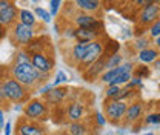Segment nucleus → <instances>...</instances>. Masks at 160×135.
I'll return each instance as SVG.
<instances>
[{
	"label": "nucleus",
	"mask_w": 160,
	"mask_h": 135,
	"mask_svg": "<svg viewBox=\"0 0 160 135\" xmlns=\"http://www.w3.org/2000/svg\"><path fill=\"white\" fill-rule=\"evenodd\" d=\"M9 72H11V77H14L25 88H34L40 84L42 72L32 66L31 61L29 63H12V66L9 68Z\"/></svg>",
	"instance_id": "f257e3e1"
},
{
	"label": "nucleus",
	"mask_w": 160,
	"mask_h": 135,
	"mask_svg": "<svg viewBox=\"0 0 160 135\" xmlns=\"http://www.w3.org/2000/svg\"><path fill=\"white\" fill-rule=\"evenodd\" d=\"M0 88L8 101L23 103L28 98V91L23 84H20L14 77H6L0 81Z\"/></svg>",
	"instance_id": "f03ea898"
},
{
	"label": "nucleus",
	"mask_w": 160,
	"mask_h": 135,
	"mask_svg": "<svg viewBox=\"0 0 160 135\" xmlns=\"http://www.w3.org/2000/svg\"><path fill=\"white\" fill-rule=\"evenodd\" d=\"M128 101H120V100H103V109L106 120L111 121L112 124H119L125 120L126 111H128Z\"/></svg>",
	"instance_id": "7ed1b4c3"
},
{
	"label": "nucleus",
	"mask_w": 160,
	"mask_h": 135,
	"mask_svg": "<svg viewBox=\"0 0 160 135\" xmlns=\"http://www.w3.org/2000/svg\"><path fill=\"white\" fill-rule=\"evenodd\" d=\"M9 37H11L14 45H19V46H25L26 48L34 40V28L26 26V25L17 22L14 26H11Z\"/></svg>",
	"instance_id": "20e7f679"
},
{
	"label": "nucleus",
	"mask_w": 160,
	"mask_h": 135,
	"mask_svg": "<svg viewBox=\"0 0 160 135\" xmlns=\"http://www.w3.org/2000/svg\"><path fill=\"white\" fill-rule=\"evenodd\" d=\"M103 54H105V43L103 41H100V40H94V41H91L89 43V46H88V51H86V55L85 58L82 60V63L79 65V71H85V69H88L92 63H96L100 57H103Z\"/></svg>",
	"instance_id": "39448f33"
},
{
	"label": "nucleus",
	"mask_w": 160,
	"mask_h": 135,
	"mask_svg": "<svg viewBox=\"0 0 160 135\" xmlns=\"http://www.w3.org/2000/svg\"><path fill=\"white\" fill-rule=\"evenodd\" d=\"M23 115L25 118L31 120V121H37L42 120L48 115V104L39 100V98H34V100H29L26 104H25V109H23Z\"/></svg>",
	"instance_id": "423d86ee"
},
{
	"label": "nucleus",
	"mask_w": 160,
	"mask_h": 135,
	"mask_svg": "<svg viewBox=\"0 0 160 135\" xmlns=\"http://www.w3.org/2000/svg\"><path fill=\"white\" fill-rule=\"evenodd\" d=\"M0 19L2 23L8 26H14L19 19V9L14 0H0Z\"/></svg>",
	"instance_id": "0eeeda50"
},
{
	"label": "nucleus",
	"mask_w": 160,
	"mask_h": 135,
	"mask_svg": "<svg viewBox=\"0 0 160 135\" xmlns=\"http://www.w3.org/2000/svg\"><path fill=\"white\" fill-rule=\"evenodd\" d=\"M159 19H160V5H157V3H152V5H148V6L142 8L139 16H137L139 25L148 26V28Z\"/></svg>",
	"instance_id": "6e6552de"
},
{
	"label": "nucleus",
	"mask_w": 160,
	"mask_h": 135,
	"mask_svg": "<svg viewBox=\"0 0 160 135\" xmlns=\"http://www.w3.org/2000/svg\"><path fill=\"white\" fill-rule=\"evenodd\" d=\"M74 25L76 28H83V29H94V31H100L103 28V22L97 19L94 14H86V12H80L74 17Z\"/></svg>",
	"instance_id": "1a4fd4ad"
},
{
	"label": "nucleus",
	"mask_w": 160,
	"mask_h": 135,
	"mask_svg": "<svg viewBox=\"0 0 160 135\" xmlns=\"http://www.w3.org/2000/svg\"><path fill=\"white\" fill-rule=\"evenodd\" d=\"M31 63L42 74H51V71L54 69V65H56L54 58L51 57V55H48L46 52L31 54Z\"/></svg>",
	"instance_id": "9d476101"
},
{
	"label": "nucleus",
	"mask_w": 160,
	"mask_h": 135,
	"mask_svg": "<svg viewBox=\"0 0 160 135\" xmlns=\"http://www.w3.org/2000/svg\"><path fill=\"white\" fill-rule=\"evenodd\" d=\"M143 112H145V104L143 101H131L128 104V111H126V115H125V120L123 123L125 124H136L137 121L142 120L143 117Z\"/></svg>",
	"instance_id": "9b49d317"
},
{
	"label": "nucleus",
	"mask_w": 160,
	"mask_h": 135,
	"mask_svg": "<svg viewBox=\"0 0 160 135\" xmlns=\"http://www.w3.org/2000/svg\"><path fill=\"white\" fill-rule=\"evenodd\" d=\"M17 135H45V129L39 123L23 117L20 121H17Z\"/></svg>",
	"instance_id": "f8f14e48"
},
{
	"label": "nucleus",
	"mask_w": 160,
	"mask_h": 135,
	"mask_svg": "<svg viewBox=\"0 0 160 135\" xmlns=\"http://www.w3.org/2000/svg\"><path fill=\"white\" fill-rule=\"evenodd\" d=\"M106 71V55L103 54V57H100L96 63H92L88 69H85L83 72H82V75L83 78L86 80V81H92L94 78L97 77H102V74Z\"/></svg>",
	"instance_id": "ddd939ff"
},
{
	"label": "nucleus",
	"mask_w": 160,
	"mask_h": 135,
	"mask_svg": "<svg viewBox=\"0 0 160 135\" xmlns=\"http://www.w3.org/2000/svg\"><path fill=\"white\" fill-rule=\"evenodd\" d=\"M134 63H131V61H123L122 65H120L119 68H114V69H108V71H105L103 74H102V77L100 80L103 81V83H111L114 78L120 75V74H123V72H131V71H134Z\"/></svg>",
	"instance_id": "4468645a"
},
{
	"label": "nucleus",
	"mask_w": 160,
	"mask_h": 135,
	"mask_svg": "<svg viewBox=\"0 0 160 135\" xmlns=\"http://www.w3.org/2000/svg\"><path fill=\"white\" fill-rule=\"evenodd\" d=\"M68 92H69V89L68 88H52L49 92H46L45 95H43V101L48 104V106H54V104H59L62 103L66 95H68Z\"/></svg>",
	"instance_id": "2eb2a0df"
},
{
	"label": "nucleus",
	"mask_w": 160,
	"mask_h": 135,
	"mask_svg": "<svg viewBox=\"0 0 160 135\" xmlns=\"http://www.w3.org/2000/svg\"><path fill=\"white\" fill-rule=\"evenodd\" d=\"M85 117V104L80 101H72L66 108V118L69 121H82Z\"/></svg>",
	"instance_id": "dca6fc26"
},
{
	"label": "nucleus",
	"mask_w": 160,
	"mask_h": 135,
	"mask_svg": "<svg viewBox=\"0 0 160 135\" xmlns=\"http://www.w3.org/2000/svg\"><path fill=\"white\" fill-rule=\"evenodd\" d=\"M74 3L82 12L86 14H96L102 8V0H74Z\"/></svg>",
	"instance_id": "f3484780"
},
{
	"label": "nucleus",
	"mask_w": 160,
	"mask_h": 135,
	"mask_svg": "<svg viewBox=\"0 0 160 135\" xmlns=\"http://www.w3.org/2000/svg\"><path fill=\"white\" fill-rule=\"evenodd\" d=\"M100 36H102L100 31L76 28V40H77V41H86V43H91V41H94V40H99Z\"/></svg>",
	"instance_id": "a211bd4d"
},
{
	"label": "nucleus",
	"mask_w": 160,
	"mask_h": 135,
	"mask_svg": "<svg viewBox=\"0 0 160 135\" xmlns=\"http://www.w3.org/2000/svg\"><path fill=\"white\" fill-rule=\"evenodd\" d=\"M88 46H89V43H86V41H77V43L72 46V49H71V58H72V61H74L77 66L82 63V60L86 55Z\"/></svg>",
	"instance_id": "6ab92c4d"
},
{
	"label": "nucleus",
	"mask_w": 160,
	"mask_h": 135,
	"mask_svg": "<svg viewBox=\"0 0 160 135\" xmlns=\"http://www.w3.org/2000/svg\"><path fill=\"white\" fill-rule=\"evenodd\" d=\"M139 61L142 65H148V63H154L160 57V51L156 48H146L139 52Z\"/></svg>",
	"instance_id": "aec40b11"
},
{
	"label": "nucleus",
	"mask_w": 160,
	"mask_h": 135,
	"mask_svg": "<svg viewBox=\"0 0 160 135\" xmlns=\"http://www.w3.org/2000/svg\"><path fill=\"white\" fill-rule=\"evenodd\" d=\"M19 22L26 25V26H31L34 28L37 25V17L34 14V11H29V9H19Z\"/></svg>",
	"instance_id": "412c9836"
},
{
	"label": "nucleus",
	"mask_w": 160,
	"mask_h": 135,
	"mask_svg": "<svg viewBox=\"0 0 160 135\" xmlns=\"http://www.w3.org/2000/svg\"><path fill=\"white\" fill-rule=\"evenodd\" d=\"M68 132L71 135H88L89 129L83 121H71L68 124Z\"/></svg>",
	"instance_id": "4be33fe9"
},
{
	"label": "nucleus",
	"mask_w": 160,
	"mask_h": 135,
	"mask_svg": "<svg viewBox=\"0 0 160 135\" xmlns=\"http://www.w3.org/2000/svg\"><path fill=\"white\" fill-rule=\"evenodd\" d=\"M132 77H134L132 71H131V72H123V74L117 75V77L111 81V83H108V86H125L126 83H129V81H131V78Z\"/></svg>",
	"instance_id": "5701e85b"
},
{
	"label": "nucleus",
	"mask_w": 160,
	"mask_h": 135,
	"mask_svg": "<svg viewBox=\"0 0 160 135\" xmlns=\"http://www.w3.org/2000/svg\"><path fill=\"white\" fill-rule=\"evenodd\" d=\"M123 63V55L117 54H112L109 57H106V71L108 69H114V68H119L120 65Z\"/></svg>",
	"instance_id": "b1692460"
},
{
	"label": "nucleus",
	"mask_w": 160,
	"mask_h": 135,
	"mask_svg": "<svg viewBox=\"0 0 160 135\" xmlns=\"http://www.w3.org/2000/svg\"><path fill=\"white\" fill-rule=\"evenodd\" d=\"M132 74H134V77H139V78H142V80H145V78H148L151 75V69H149L146 65H142V63H140L139 66L134 68Z\"/></svg>",
	"instance_id": "393cba45"
},
{
	"label": "nucleus",
	"mask_w": 160,
	"mask_h": 135,
	"mask_svg": "<svg viewBox=\"0 0 160 135\" xmlns=\"http://www.w3.org/2000/svg\"><path fill=\"white\" fill-rule=\"evenodd\" d=\"M34 14H36V17L40 19L42 22H45V23H49L51 19H52V16H51V12H48L46 9H43L42 6H36L34 8Z\"/></svg>",
	"instance_id": "a878e982"
},
{
	"label": "nucleus",
	"mask_w": 160,
	"mask_h": 135,
	"mask_svg": "<svg viewBox=\"0 0 160 135\" xmlns=\"http://www.w3.org/2000/svg\"><path fill=\"white\" fill-rule=\"evenodd\" d=\"M119 49H120V45L117 41H114V40H109L108 43H105V55L106 57H109L112 54H117Z\"/></svg>",
	"instance_id": "bb28decb"
},
{
	"label": "nucleus",
	"mask_w": 160,
	"mask_h": 135,
	"mask_svg": "<svg viewBox=\"0 0 160 135\" xmlns=\"http://www.w3.org/2000/svg\"><path fill=\"white\" fill-rule=\"evenodd\" d=\"M31 61V54L26 49H20L14 55V63H29Z\"/></svg>",
	"instance_id": "cd10ccee"
},
{
	"label": "nucleus",
	"mask_w": 160,
	"mask_h": 135,
	"mask_svg": "<svg viewBox=\"0 0 160 135\" xmlns=\"http://www.w3.org/2000/svg\"><path fill=\"white\" fill-rule=\"evenodd\" d=\"M120 91H122V86H108L105 89V98L106 100H117Z\"/></svg>",
	"instance_id": "c85d7f7f"
},
{
	"label": "nucleus",
	"mask_w": 160,
	"mask_h": 135,
	"mask_svg": "<svg viewBox=\"0 0 160 135\" xmlns=\"http://www.w3.org/2000/svg\"><path fill=\"white\" fill-rule=\"evenodd\" d=\"M143 123L145 124H154V126H159L160 124V114L159 112H149L143 117Z\"/></svg>",
	"instance_id": "c756f323"
},
{
	"label": "nucleus",
	"mask_w": 160,
	"mask_h": 135,
	"mask_svg": "<svg viewBox=\"0 0 160 135\" xmlns=\"http://www.w3.org/2000/svg\"><path fill=\"white\" fill-rule=\"evenodd\" d=\"M125 88L132 89V91L140 89V88H143V80H142V78H139V77H132L129 83H126V84H125Z\"/></svg>",
	"instance_id": "7c9ffc66"
},
{
	"label": "nucleus",
	"mask_w": 160,
	"mask_h": 135,
	"mask_svg": "<svg viewBox=\"0 0 160 135\" xmlns=\"http://www.w3.org/2000/svg\"><path fill=\"white\" fill-rule=\"evenodd\" d=\"M148 32H149V36H151L152 39L160 37V19L157 20V22H154V23L148 28Z\"/></svg>",
	"instance_id": "2f4dec72"
},
{
	"label": "nucleus",
	"mask_w": 160,
	"mask_h": 135,
	"mask_svg": "<svg viewBox=\"0 0 160 135\" xmlns=\"http://www.w3.org/2000/svg\"><path fill=\"white\" fill-rule=\"evenodd\" d=\"M65 81H68V75L63 72V71H59L57 74H56V78H54V81H52V86L54 88H59L62 83H65Z\"/></svg>",
	"instance_id": "473e14b6"
},
{
	"label": "nucleus",
	"mask_w": 160,
	"mask_h": 135,
	"mask_svg": "<svg viewBox=\"0 0 160 135\" xmlns=\"http://www.w3.org/2000/svg\"><path fill=\"white\" fill-rule=\"evenodd\" d=\"M134 46H136V49H139V52H140V51L149 48V40L146 39V37H139V39L136 40Z\"/></svg>",
	"instance_id": "72a5a7b5"
},
{
	"label": "nucleus",
	"mask_w": 160,
	"mask_h": 135,
	"mask_svg": "<svg viewBox=\"0 0 160 135\" xmlns=\"http://www.w3.org/2000/svg\"><path fill=\"white\" fill-rule=\"evenodd\" d=\"M60 5H62V0H51L49 2V6H51V16H57L60 9Z\"/></svg>",
	"instance_id": "f704fd0d"
},
{
	"label": "nucleus",
	"mask_w": 160,
	"mask_h": 135,
	"mask_svg": "<svg viewBox=\"0 0 160 135\" xmlns=\"http://www.w3.org/2000/svg\"><path fill=\"white\" fill-rule=\"evenodd\" d=\"M94 120H96V123H97V126H99V128H103V126H105V124L108 123L106 117L103 115L102 112H99V111L96 112V115H94Z\"/></svg>",
	"instance_id": "c9c22d12"
},
{
	"label": "nucleus",
	"mask_w": 160,
	"mask_h": 135,
	"mask_svg": "<svg viewBox=\"0 0 160 135\" xmlns=\"http://www.w3.org/2000/svg\"><path fill=\"white\" fill-rule=\"evenodd\" d=\"M152 3H157V0H134V5L140 6V8H145V6L152 5Z\"/></svg>",
	"instance_id": "e433bc0d"
},
{
	"label": "nucleus",
	"mask_w": 160,
	"mask_h": 135,
	"mask_svg": "<svg viewBox=\"0 0 160 135\" xmlns=\"http://www.w3.org/2000/svg\"><path fill=\"white\" fill-rule=\"evenodd\" d=\"M66 32L63 34L66 39H76V28H69V29H65Z\"/></svg>",
	"instance_id": "4c0bfd02"
},
{
	"label": "nucleus",
	"mask_w": 160,
	"mask_h": 135,
	"mask_svg": "<svg viewBox=\"0 0 160 135\" xmlns=\"http://www.w3.org/2000/svg\"><path fill=\"white\" fill-rule=\"evenodd\" d=\"M52 88H54V86H52V83H49V84H43V86L39 89V92L42 94V95H45V94H46V92H49Z\"/></svg>",
	"instance_id": "58836bf2"
},
{
	"label": "nucleus",
	"mask_w": 160,
	"mask_h": 135,
	"mask_svg": "<svg viewBox=\"0 0 160 135\" xmlns=\"http://www.w3.org/2000/svg\"><path fill=\"white\" fill-rule=\"evenodd\" d=\"M6 34H8V28L6 26H3V25H0V40H3L6 37Z\"/></svg>",
	"instance_id": "ea45409f"
},
{
	"label": "nucleus",
	"mask_w": 160,
	"mask_h": 135,
	"mask_svg": "<svg viewBox=\"0 0 160 135\" xmlns=\"http://www.w3.org/2000/svg\"><path fill=\"white\" fill-rule=\"evenodd\" d=\"M3 135H11V123L6 121L5 128H3Z\"/></svg>",
	"instance_id": "a19ab883"
},
{
	"label": "nucleus",
	"mask_w": 160,
	"mask_h": 135,
	"mask_svg": "<svg viewBox=\"0 0 160 135\" xmlns=\"http://www.w3.org/2000/svg\"><path fill=\"white\" fill-rule=\"evenodd\" d=\"M6 97H5V94H3V91H2V88H0V106H5L6 104Z\"/></svg>",
	"instance_id": "79ce46f5"
},
{
	"label": "nucleus",
	"mask_w": 160,
	"mask_h": 135,
	"mask_svg": "<svg viewBox=\"0 0 160 135\" xmlns=\"http://www.w3.org/2000/svg\"><path fill=\"white\" fill-rule=\"evenodd\" d=\"M5 128V114H3V109L0 108V129Z\"/></svg>",
	"instance_id": "37998d69"
},
{
	"label": "nucleus",
	"mask_w": 160,
	"mask_h": 135,
	"mask_svg": "<svg viewBox=\"0 0 160 135\" xmlns=\"http://www.w3.org/2000/svg\"><path fill=\"white\" fill-rule=\"evenodd\" d=\"M152 68H154V71H160V57L152 63Z\"/></svg>",
	"instance_id": "c03bdc74"
},
{
	"label": "nucleus",
	"mask_w": 160,
	"mask_h": 135,
	"mask_svg": "<svg viewBox=\"0 0 160 135\" xmlns=\"http://www.w3.org/2000/svg\"><path fill=\"white\" fill-rule=\"evenodd\" d=\"M154 48H156V49H159V51H160V37H157V39H154Z\"/></svg>",
	"instance_id": "a18cd8bd"
},
{
	"label": "nucleus",
	"mask_w": 160,
	"mask_h": 135,
	"mask_svg": "<svg viewBox=\"0 0 160 135\" xmlns=\"http://www.w3.org/2000/svg\"><path fill=\"white\" fill-rule=\"evenodd\" d=\"M116 135H125V128H119L117 132H116Z\"/></svg>",
	"instance_id": "49530a36"
},
{
	"label": "nucleus",
	"mask_w": 160,
	"mask_h": 135,
	"mask_svg": "<svg viewBox=\"0 0 160 135\" xmlns=\"http://www.w3.org/2000/svg\"><path fill=\"white\" fill-rule=\"evenodd\" d=\"M14 109H16V111H22V109H25V108H22V106L17 104V106H14Z\"/></svg>",
	"instance_id": "de8ad7c7"
},
{
	"label": "nucleus",
	"mask_w": 160,
	"mask_h": 135,
	"mask_svg": "<svg viewBox=\"0 0 160 135\" xmlns=\"http://www.w3.org/2000/svg\"><path fill=\"white\" fill-rule=\"evenodd\" d=\"M60 135H71V134H69V132L66 131V132H62V134H60Z\"/></svg>",
	"instance_id": "09e8293b"
},
{
	"label": "nucleus",
	"mask_w": 160,
	"mask_h": 135,
	"mask_svg": "<svg viewBox=\"0 0 160 135\" xmlns=\"http://www.w3.org/2000/svg\"><path fill=\"white\" fill-rule=\"evenodd\" d=\"M157 112L160 114V101H159V104H157Z\"/></svg>",
	"instance_id": "8fccbe9b"
},
{
	"label": "nucleus",
	"mask_w": 160,
	"mask_h": 135,
	"mask_svg": "<svg viewBox=\"0 0 160 135\" xmlns=\"http://www.w3.org/2000/svg\"><path fill=\"white\" fill-rule=\"evenodd\" d=\"M145 135H154V132H146Z\"/></svg>",
	"instance_id": "3c124183"
},
{
	"label": "nucleus",
	"mask_w": 160,
	"mask_h": 135,
	"mask_svg": "<svg viewBox=\"0 0 160 135\" xmlns=\"http://www.w3.org/2000/svg\"><path fill=\"white\" fill-rule=\"evenodd\" d=\"M0 25H3V23H2V19H0ZM3 26H5V25H3Z\"/></svg>",
	"instance_id": "603ef678"
},
{
	"label": "nucleus",
	"mask_w": 160,
	"mask_h": 135,
	"mask_svg": "<svg viewBox=\"0 0 160 135\" xmlns=\"http://www.w3.org/2000/svg\"><path fill=\"white\" fill-rule=\"evenodd\" d=\"M31 2H39V0H31Z\"/></svg>",
	"instance_id": "864d4df0"
},
{
	"label": "nucleus",
	"mask_w": 160,
	"mask_h": 135,
	"mask_svg": "<svg viewBox=\"0 0 160 135\" xmlns=\"http://www.w3.org/2000/svg\"><path fill=\"white\" fill-rule=\"evenodd\" d=\"M159 89H160V84H159Z\"/></svg>",
	"instance_id": "5fc2aeb1"
}]
</instances>
